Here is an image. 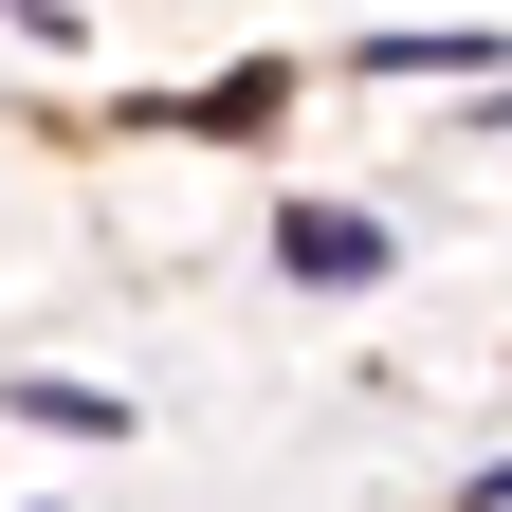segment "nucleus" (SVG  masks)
Returning a JSON list of instances; mask_svg holds the SVG:
<instances>
[{
    "label": "nucleus",
    "instance_id": "f257e3e1",
    "mask_svg": "<svg viewBox=\"0 0 512 512\" xmlns=\"http://www.w3.org/2000/svg\"><path fill=\"white\" fill-rule=\"evenodd\" d=\"M384 256H403V238H384L366 202H275V275H293V293H366Z\"/></svg>",
    "mask_w": 512,
    "mask_h": 512
},
{
    "label": "nucleus",
    "instance_id": "f03ea898",
    "mask_svg": "<svg viewBox=\"0 0 512 512\" xmlns=\"http://www.w3.org/2000/svg\"><path fill=\"white\" fill-rule=\"evenodd\" d=\"M366 74H384V92H421V74H512V37H494V19H384Z\"/></svg>",
    "mask_w": 512,
    "mask_h": 512
},
{
    "label": "nucleus",
    "instance_id": "7ed1b4c3",
    "mask_svg": "<svg viewBox=\"0 0 512 512\" xmlns=\"http://www.w3.org/2000/svg\"><path fill=\"white\" fill-rule=\"evenodd\" d=\"M275 110H293V74H275V55H238V74L165 92V128H202V147H275Z\"/></svg>",
    "mask_w": 512,
    "mask_h": 512
},
{
    "label": "nucleus",
    "instance_id": "423d86ee",
    "mask_svg": "<svg viewBox=\"0 0 512 512\" xmlns=\"http://www.w3.org/2000/svg\"><path fill=\"white\" fill-rule=\"evenodd\" d=\"M19 19H37V0H19Z\"/></svg>",
    "mask_w": 512,
    "mask_h": 512
},
{
    "label": "nucleus",
    "instance_id": "39448f33",
    "mask_svg": "<svg viewBox=\"0 0 512 512\" xmlns=\"http://www.w3.org/2000/svg\"><path fill=\"white\" fill-rule=\"evenodd\" d=\"M458 512H512V458H476V476H458Z\"/></svg>",
    "mask_w": 512,
    "mask_h": 512
},
{
    "label": "nucleus",
    "instance_id": "20e7f679",
    "mask_svg": "<svg viewBox=\"0 0 512 512\" xmlns=\"http://www.w3.org/2000/svg\"><path fill=\"white\" fill-rule=\"evenodd\" d=\"M37 439H128V384H19Z\"/></svg>",
    "mask_w": 512,
    "mask_h": 512
}]
</instances>
